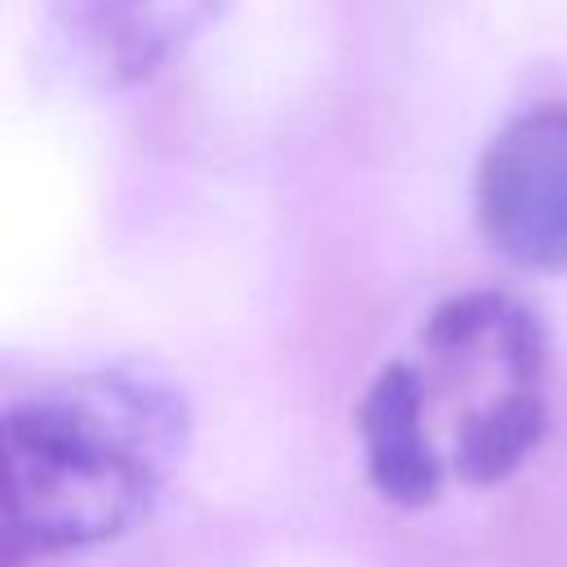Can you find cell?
Listing matches in <instances>:
<instances>
[{"instance_id": "7a4b0ae2", "label": "cell", "mask_w": 567, "mask_h": 567, "mask_svg": "<svg viewBox=\"0 0 567 567\" xmlns=\"http://www.w3.org/2000/svg\"><path fill=\"white\" fill-rule=\"evenodd\" d=\"M421 399L447 461L465 483L509 478L545 434V332L505 292L447 297L421 328L412 359Z\"/></svg>"}, {"instance_id": "3957f363", "label": "cell", "mask_w": 567, "mask_h": 567, "mask_svg": "<svg viewBox=\"0 0 567 567\" xmlns=\"http://www.w3.org/2000/svg\"><path fill=\"white\" fill-rule=\"evenodd\" d=\"M478 217L492 244L536 270H567V106L514 115L478 164Z\"/></svg>"}, {"instance_id": "277c9868", "label": "cell", "mask_w": 567, "mask_h": 567, "mask_svg": "<svg viewBox=\"0 0 567 567\" xmlns=\"http://www.w3.org/2000/svg\"><path fill=\"white\" fill-rule=\"evenodd\" d=\"M226 0H53L71 53L106 84H137L186 53Z\"/></svg>"}, {"instance_id": "6da1fadb", "label": "cell", "mask_w": 567, "mask_h": 567, "mask_svg": "<svg viewBox=\"0 0 567 567\" xmlns=\"http://www.w3.org/2000/svg\"><path fill=\"white\" fill-rule=\"evenodd\" d=\"M4 443L13 549H93L151 514L182 461L186 408L151 377L89 372L13 403Z\"/></svg>"}, {"instance_id": "5b68a950", "label": "cell", "mask_w": 567, "mask_h": 567, "mask_svg": "<svg viewBox=\"0 0 567 567\" xmlns=\"http://www.w3.org/2000/svg\"><path fill=\"white\" fill-rule=\"evenodd\" d=\"M359 434L372 487L394 505H430L447 483L421 381L412 363H385L359 403Z\"/></svg>"}]
</instances>
